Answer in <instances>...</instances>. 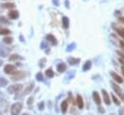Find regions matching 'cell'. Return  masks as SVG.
I'll return each mask as SVG.
<instances>
[{
  "label": "cell",
  "mask_w": 124,
  "mask_h": 115,
  "mask_svg": "<svg viewBox=\"0 0 124 115\" xmlns=\"http://www.w3.org/2000/svg\"><path fill=\"white\" fill-rule=\"evenodd\" d=\"M22 88V85L21 84H15V85H11L10 87H8V92L11 93V94H14V93H17L18 91H20Z\"/></svg>",
  "instance_id": "3"
},
{
  "label": "cell",
  "mask_w": 124,
  "mask_h": 115,
  "mask_svg": "<svg viewBox=\"0 0 124 115\" xmlns=\"http://www.w3.org/2000/svg\"><path fill=\"white\" fill-rule=\"evenodd\" d=\"M109 115H115V114H113V113H111V114H109Z\"/></svg>",
  "instance_id": "41"
},
{
  "label": "cell",
  "mask_w": 124,
  "mask_h": 115,
  "mask_svg": "<svg viewBox=\"0 0 124 115\" xmlns=\"http://www.w3.org/2000/svg\"><path fill=\"white\" fill-rule=\"evenodd\" d=\"M4 72L8 74H12V73H16V67L13 65H6L4 68Z\"/></svg>",
  "instance_id": "5"
},
{
  "label": "cell",
  "mask_w": 124,
  "mask_h": 115,
  "mask_svg": "<svg viewBox=\"0 0 124 115\" xmlns=\"http://www.w3.org/2000/svg\"><path fill=\"white\" fill-rule=\"evenodd\" d=\"M8 53H9V50L6 47L0 46V56L1 57H7L8 56Z\"/></svg>",
  "instance_id": "14"
},
{
  "label": "cell",
  "mask_w": 124,
  "mask_h": 115,
  "mask_svg": "<svg viewBox=\"0 0 124 115\" xmlns=\"http://www.w3.org/2000/svg\"><path fill=\"white\" fill-rule=\"evenodd\" d=\"M76 74V71H70V72H68V74L66 75V79H72L74 78Z\"/></svg>",
  "instance_id": "22"
},
{
  "label": "cell",
  "mask_w": 124,
  "mask_h": 115,
  "mask_svg": "<svg viewBox=\"0 0 124 115\" xmlns=\"http://www.w3.org/2000/svg\"><path fill=\"white\" fill-rule=\"evenodd\" d=\"M119 61H120V63L123 65V66H122V68H121V71H122V73H123V75H124V62H123L121 59H119Z\"/></svg>",
  "instance_id": "33"
},
{
  "label": "cell",
  "mask_w": 124,
  "mask_h": 115,
  "mask_svg": "<svg viewBox=\"0 0 124 115\" xmlns=\"http://www.w3.org/2000/svg\"><path fill=\"white\" fill-rule=\"evenodd\" d=\"M116 32L124 39V29H121V28H116Z\"/></svg>",
  "instance_id": "26"
},
{
  "label": "cell",
  "mask_w": 124,
  "mask_h": 115,
  "mask_svg": "<svg viewBox=\"0 0 124 115\" xmlns=\"http://www.w3.org/2000/svg\"><path fill=\"white\" fill-rule=\"evenodd\" d=\"M79 59L78 58H74V57H69L68 58V63L70 64V65H72V66H74V65H77L78 63H79Z\"/></svg>",
  "instance_id": "11"
},
{
  "label": "cell",
  "mask_w": 124,
  "mask_h": 115,
  "mask_svg": "<svg viewBox=\"0 0 124 115\" xmlns=\"http://www.w3.org/2000/svg\"><path fill=\"white\" fill-rule=\"evenodd\" d=\"M22 108V103L21 102H16L12 105L11 107V114L12 115H18L20 110Z\"/></svg>",
  "instance_id": "1"
},
{
  "label": "cell",
  "mask_w": 124,
  "mask_h": 115,
  "mask_svg": "<svg viewBox=\"0 0 124 115\" xmlns=\"http://www.w3.org/2000/svg\"><path fill=\"white\" fill-rule=\"evenodd\" d=\"M18 15H19V14H18V12L16 11V10H13V11H11V12L9 13V17L12 18V19H16V18H18Z\"/></svg>",
  "instance_id": "10"
},
{
  "label": "cell",
  "mask_w": 124,
  "mask_h": 115,
  "mask_svg": "<svg viewBox=\"0 0 124 115\" xmlns=\"http://www.w3.org/2000/svg\"><path fill=\"white\" fill-rule=\"evenodd\" d=\"M44 62H45V59H42L41 62H40V67H41V68L44 67Z\"/></svg>",
  "instance_id": "36"
},
{
  "label": "cell",
  "mask_w": 124,
  "mask_h": 115,
  "mask_svg": "<svg viewBox=\"0 0 124 115\" xmlns=\"http://www.w3.org/2000/svg\"><path fill=\"white\" fill-rule=\"evenodd\" d=\"M67 109H68V101H63L61 102V111L63 114H65L67 112Z\"/></svg>",
  "instance_id": "13"
},
{
  "label": "cell",
  "mask_w": 124,
  "mask_h": 115,
  "mask_svg": "<svg viewBox=\"0 0 124 115\" xmlns=\"http://www.w3.org/2000/svg\"><path fill=\"white\" fill-rule=\"evenodd\" d=\"M62 23H63V27L64 28H68L69 27V19L67 16H64L62 18Z\"/></svg>",
  "instance_id": "19"
},
{
  "label": "cell",
  "mask_w": 124,
  "mask_h": 115,
  "mask_svg": "<svg viewBox=\"0 0 124 115\" xmlns=\"http://www.w3.org/2000/svg\"><path fill=\"white\" fill-rule=\"evenodd\" d=\"M22 115H29V114H27V113H23Z\"/></svg>",
  "instance_id": "40"
},
{
  "label": "cell",
  "mask_w": 124,
  "mask_h": 115,
  "mask_svg": "<svg viewBox=\"0 0 124 115\" xmlns=\"http://www.w3.org/2000/svg\"><path fill=\"white\" fill-rule=\"evenodd\" d=\"M3 41H4V43H5L10 44V43H13V38H12V37H5V38L3 39Z\"/></svg>",
  "instance_id": "23"
},
{
  "label": "cell",
  "mask_w": 124,
  "mask_h": 115,
  "mask_svg": "<svg viewBox=\"0 0 124 115\" xmlns=\"http://www.w3.org/2000/svg\"><path fill=\"white\" fill-rule=\"evenodd\" d=\"M36 79L39 80V81H43V75H42L41 72H38V73L36 74Z\"/></svg>",
  "instance_id": "29"
},
{
  "label": "cell",
  "mask_w": 124,
  "mask_h": 115,
  "mask_svg": "<svg viewBox=\"0 0 124 115\" xmlns=\"http://www.w3.org/2000/svg\"><path fill=\"white\" fill-rule=\"evenodd\" d=\"M111 97H112V100H113V101H114V103H115L116 105H119V104H120V102H119V101L117 100V98L115 97V95H113V94H111Z\"/></svg>",
  "instance_id": "28"
},
{
  "label": "cell",
  "mask_w": 124,
  "mask_h": 115,
  "mask_svg": "<svg viewBox=\"0 0 124 115\" xmlns=\"http://www.w3.org/2000/svg\"><path fill=\"white\" fill-rule=\"evenodd\" d=\"M44 107H45V103L42 101V102H40L39 104H38V108L40 109V110H43L44 109Z\"/></svg>",
  "instance_id": "31"
},
{
  "label": "cell",
  "mask_w": 124,
  "mask_h": 115,
  "mask_svg": "<svg viewBox=\"0 0 124 115\" xmlns=\"http://www.w3.org/2000/svg\"><path fill=\"white\" fill-rule=\"evenodd\" d=\"M22 57H20L19 55L17 54H13L10 56V61H15V60H21Z\"/></svg>",
  "instance_id": "21"
},
{
  "label": "cell",
  "mask_w": 124,
  "mask_h": 115,
  "mask_svg": "<svg viewBox=\"0 0 124 115\" xmlns=\"http://www.w3.org/2000/svg\"><path fill=\"white\" fill-rule=\"evenodd\" d=\"M91 66H92V62H91L90 60H88V61H86V62L84 63V65H83V67H82V70H83L84 72H86V71L90 70Z\"/></svg>",
  "instance_id": "16"
},
{
  "label": "cell",
  "mask_w": 124,
  "mask_h": 115,
  "mask_svg": "<svg viewBox=\"0 0 124 115\" xmlns=\"http://www.w3.org/2000/svg\"><path fill=\"white\" fill-rule=\"evenodd\" d=\"M66 69H67V66H66L64 63H60V64L57 65V72H65Z\"/></svg>",
  "instance_id": "15"
},
{
  "label": "cell",
  "mask_w": 124,
  "mask_h": 115,
  "mask_svg": "<svg viewBox=\"0 0 124 115\" xmlns=\"http://www.w3.org/2000/svg\"><path fill=\"white\" fill-rule=\"evenodd\" d=\"M102 94H103V98H104V101H105V103L108 104V105H109V103H110V100H109V96H108V92H107L106 90H102Z\"/></svg>",
  "instance_id": "7"
},
{
  "label": "cell",
  "mask_w": 124,
  "mask_h": 115,
  "mask_svg": "<svg viewBox=\"0 0 124 115\" xmlns=\"http://www.w3.org/2000/svg\"><path fill=\"white\" fill-rule=\"evenodd\" d=\"M33 101H34L33 97H30V98L28 99V101H27V104H28V106H32V104H33Z\"/></svg>",
  "instance_id": "30"
},
{
  "label": "cell",
  "mask_w": 124,
  "mask_h": 115,
  "mask_svg": "<svg viewBox=\"0 0 124 115\" xmlns=\"http://www.w3.org/2000/svg\"><path fill=\"white\" fill-rule=\"evenodd\" d=\"M53 3H54L56 6H58V5H59V3H58V0H53Z\"/></svg>",
  "instance_id": "38"
},
{
  "label": "cell",
  "mask_w": 124,
  "mask_h": 115,
  "mask_svg": "<svg viewBox=\"0 0 124 115\" xmlns=\"http://www.w3.org/2000/svg\"><path fill=\"white\" fill-rule=\"evenodd\" d=\"M46 75L47 76V77H53V75H54V73H53V72H52V70L51 69H48V70H46Z\"/></svg>",
  "instance_id": "24"
},
{
  "label": "cell",
  "mask_w": 124,
  "mask_h": 115,
  "mask_svg": "<svg viewBox=\"0 0 124 115\" xmlns=\"http://www.w3.org/2000/svg\"><path fill=\"white\" fill-rule=\"evenodd\" d=\"M77 104H78V108H83V100H82V98H81V96L80 95H78L77 96Z\"/></svg>",
  "instance_id": "12"
},
{
  "label": "cell",
  "mask_w": 124,
  "mask_h": 115,
  "mask_svg": "<svg viewBox=\"0 0 124 115\" xmlns=\"http://www.w3.org/2000/svg\"><path fill=\"white\" fill-rule=\"evenodd\" d=\"M75 47H76V43H71V44H69V45L67 46V49H66V50H67V51H72Z\"/></svg>",
  "instance_id": "25"
},
{
  "label": "cell",
  "mask_w": 124,
  "mask_h": 115,
  "mask_svg": "<svg viewBox=\"0 0 124 115\" xmlns=\"http://www.w3.org/2000/svg\"><path fill=\"white\" fill-rule=\"evenodd\" d=\"M10 33H11V31L8 28L0 27V35H9Z\"/></svg>",
  "instance_id": "18"
},
{
  "label": "cell",
  "mask_w": 124,
  "mask_h": 115,
  "mask_svg": "<svg viewBox=\"0 0 124 115\" xmlns=\"http://www.w3.org/2000/svg\"><path fill=\"white\" fill-rule=\"evenodd\" d=\"M92 97H93L94 101H95V102H96L98 105H100V104H101V98H100V96H99L98 92L94 91V92L92 93Z\"/></svg>",
  "instance_id": "8"
},
{
  "label": "cell",
  "mask_w": 124,
  "mask_h": 115,
  "mask_svg": "<svg viewBox=\"0 0 124 115\" xmlns=\"http://www.w3.org/2000/svg\"><path fill=\"white\" fill-rule=\"evenodd\" d=\"M110 84H111V86H112L113 91L116 93V95H118V96L121 98V100H122V101H124V92L121 90V88H120L118 85H116L114 82H111Z\"/></svg>",
  "instance_id": "2"
},
{
  "label": "cell",
  "mask_w": 124,
  "mask_h": 115,
  "mask_svg": "<svg viewBox=\"0 0 124 115\" xmlns=\"http://www.w3.org/2000/svg\"><path fill=\"white\" fill-rule=\"evenodd\" d=\"M3 7L8 8V9H10V8H15V4H13V3H5V4L3 5Z\"/></svg>",
  "instance_id": "27"
},
{
  "label": "cell",
  "mask_w": 124,
  "mask_h": 115,
  "mask_svg": "<svg viewBox=\"0 0 124 115\" xmlns=\"http://www.w3.org/2000/svg\"><path fill=\"white\" fill-rule=\"evenodd\" d=\"M33 87H34V82H31V83H29V84L26 86L25 90L22 92V94H21L19 97H22V96H24V95H27V94H29V93L31 92V90L33 89Z\"/></svg>",
  "instance_id": "6"
},
{
  "label": "cell",
  "mask_w": 124,
  "mask_h": 115,
  "mask_svg": "<svg viewBox=\"0 0 124 115\" xmlns=\"http://www.w3.org/2000/svg\"><path fill=\"white\" fill-rule=\"evenodd\" d=\"M8 84V81L6 78H4L3 76L0 75V87H5Z\"/></svg>",
  "instance_id": "20"
},
{
  "label": "cell",
  "mask_w": 124,
  "mask_h": 115,
  "mask_svg": "<svg viewBox=\"0 0 124 115\" xmlns=\"http://www.w3.org/2000/svg\"><path fill=\"white\" fill-rule=\"evenodd\" d=\"M120 46H121V48L124 50V43H123V42H120Z\"/></svg>",
  "instance_id": "37"
},
{
  "label": "cell",
  "mask_w": 124,
  "mask_h": 115,
  "mask_svg": "<svg viewBox=\"0 0 124 115\" xmlns=\"http://www.w3.org/2000/svg\"><path fill=\"white\" fill-rule=\"evenodd\" d=\"M46 40H47V41H49L52 44H56V43H57L56 39H55L52 35H50V34H49V35H46Z\"/></svg>",
  "instance_id": "17"
},
{
  "label": "cell",
  "mask_w": 124,
  "mask_h": 115,
  "mask_svg": "<svg viewBox=\"0 0 124 115\" xmlns=\"http://www.w3.org/2000/svg\"><path fill=\"white\" fill-rule=\"evenodd\" d=\"M118 115H124V107H121L118 111Z\"/></svg>",
  "instance_id": "32"
},
{
  "label": "cell",
  "mask_w": 124,
  "mask_h": 115,
  "mask_svg": "<svg viewBox=\"0 0 124 115\" xmlns=\"http://www.w3.org/2000/svg\"><path fill=\"white\" fill-rule=\"evenodd\" d=\"M25 76H26V72H16L12 76V80H14V81L20 80V79H23Z\"/></svg>",
  "instance_id": "4"
},
{
  "label": "cell",
  "mask_w": 124,
  "mask_h": 115,
  "mask_svg": "<svg viewBox=\"0 0 124 115\" xmlns=\"http://www.w3.org/2000/svg\"><path fill=\"white\" fill-rule=\"evenodd\" d=\"M2 64H3V61H2V60H0V66H1Z\"/></svg>",
  "instance_id": "39"
},
{
  "label": "cell",
  "mask_w": 124,
  "mask_h": 115,
  "mask_svg": "<svg viewBox=\"0 0 124 115\" xmlns=\"http://www.w3.org/2000/svg\"><path fill=\"white\" fill-rule=\"evenodd\" d=\"M98 111H99L100 113H102V114L105 113V109H104L103 107H98Z\"/></svg>",
  "instance_id": "34"
},
{
  "label": "cell",
  "mask_w": 124,
  "mask_h": 115,
  "mask_svg": "<svg viewBox=\"0 0 124 115\" xmlns=\"http://www.w3.org/2000/svg\"><path fill=\"white\" fill-rule=\"evenodd\" d=\"M0 115H3V114H2V112H1V111H0Z\"/></svg>",
  "instance_id": "42"
},
{
  "label": "cell",
  "mask_w": 124,
  "mask_h": 115,
  "mask_svg": "<svg viewBox=\"0 0 124 115\" xmlns=\"http://www.w3.org/2000/svg\"><path fill=\"white\" fill-rule=\"evenodd\" d=\"M110 75H111V77H112L116 82H118V83H122V82H123L122 77L119 76L117 73H115V72H110Z\"/></svg>",
  "instance_id": "9"
},
{
  "label": "cell",
  "mask_w": 124,
  "mask_h": 115,
  "mask_svg": "<svg viewBox=\"0 0 124 115\" xmlns=\"http://www.w3.org/2000/svg\"><path fill=\"white\" fill-rule=\"evenodd\" d=\"M0 21H3V22H9L7 19L4 18V16H1V17H0Z\"/></svg>",
  "instance_id": "35"
}]
</instances>
